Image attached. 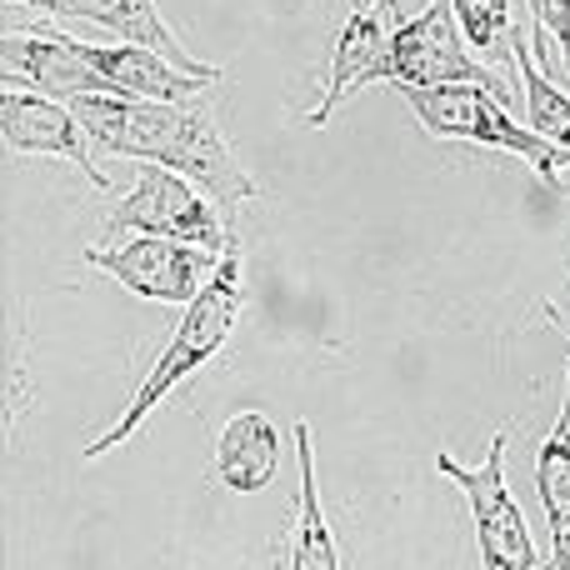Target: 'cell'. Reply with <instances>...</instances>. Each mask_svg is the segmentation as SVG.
Listing matches in <instances>:
<instances>
[{
    "label": "cell",
    "mask_w": 570,
    "mask_h": 570,
    "mask_svg": "<svg viewBox=\"0 0 570 570\" xmlns=\"http://www.w3.org/2000/svg\"><path fill=\"white\" fill-rule=\"evenodd\" d=\"M505 441L511 435L495 431L481 465L455 461L451 451L435 455V465H441L445 481H455L465 491V505H471V521H475V546H481V566L485 570H535L541 566V551H535L531 525H525L521 505L511 495V481H505Z\"/></svg>",
    "instance_id": "obj_6"
},
{
    "label": "cell",
    "mask_w": 570,
    "mask_h": 570,
    "mask_svg": "<svg viewBox=\"0 0 570 570\" xmlns=\"http://www.w3.org/2000/svg\"><path fill=\"white\" fill-rule=\"evenodd\" d=\"M240 311H246V256H240V240H230V250L220 256L216 276H210L206 291L186 305L180 325L170 331V341L160 345L156 365H150L146 381L136 385V395H130L126 411L116 415V425H110L106 435H96V441H90L80 455H86V461H100L106 451L126 445L130 435L146 425V415L156 411V405L166 401V395L176 391L186 375H196L200 365H210L220 351H226L230 331L240 325Z\"/></svg>",
    "instance_id": "obj_2"
},
{
    "label": "cell",
    "mask_w": 570,
    "mask_h": 570,
    "mask_svg": "<svg viewBox=\"0 0 570 570\" xmlns=\"http://www.w3.org/2000/svg\"><path fill=\"white\" fill-rule=\"evenodd\" d=\"M535 491H541V511L551 525V541L570 531V365H566V395L561 415H556L551 435L535 451Z\"/></svg>",
    "instance_id": "obj_15"
},
{
    "label": "cell",
    "mask_w": 570,
    "mask_h": 570,
    "mask_svg": "<svg viewBox=\"0 0 570 570\" xmlns=\"http://www.w3.org/2000/svg\"><path fill=\"white\" fill-rule=\"evenodd\" d=\"M106 226L116 230H136V236H166V240H186V246H200V250H216L226 256L236 230L230 220L220 216V206L196 190V180L176 176L166 166H140L136 186L110 206Z\"/></svg>",
    "instance_id": "obj_5"
},
{
    "label": "cell",
    "mask_w": 570,
    "mask_h": 570,
    "mask_svg": "<svg viewBox=\"0 0 570 570\" xmlns=\"http://www.w3.org/2000/svg\"><path fill=\"white\" fill-rule=\"evenodd\" d=\"M451 6H455V20H461L465 40H471L485 60L515 56V36H521V30L511 26V0H451Z\"/></svg>",
    "instance_id": "obj_17"
},
{
    "label": "cell",
    "mask_w": 570,
    "mask_h": 570,
    "mask_svg": "<svg viewBox=\"0 0 570 570\" xmlns=\"http://www.w3.org/2000/svg\"><path fill=\"white\" fill-rule=\"evenodd\" d=\"M381 86L395 90H445V86H485L511 106V86L491 66L465 50V30L451 0H425L421 16L391 26V50L381 60Z\"/></svg>",
    "instance_id": "obj_4"
},
{
    "label": "cell",
    "mask_w": 570,
    "mask_h": 570,
    "mask_svg": "<svg viewBox=\"0 0 570 570\" xmlns=\"http://www.w3.org/2000/svg\"><path fill=\"white\" fill-rule=\"evenodd\" d=\"M0 136H6V146L20 150V156L70 160L96 190H110L106 170H100L96 156H90L86 126L76 120V110H70L66 100H50V96H40V90L6 86L0 90Z\"/></svg>",
    "instance_id": "obj_8"
},
{
    "label": "cell",
    "mask_w": 570,
    "mask_h": 570,
    "mask_svg": "<svg viewBox=\"0 0 570 570\" xmlns=\"http://www.w3.org/2000/svg\"><path fill=\"white\" fill-rule=\"evenodd\" d=\"M76 120L86 126L90 146L106 156H126L140 166H166L176 176L196 180L220 216H236L246 200L261 196V186L240 170L230 140L220 136L206 100H130V96H86L76 100Z\"/></svg>",
    "instance_id": "obj_1"
},
{
    "label": "cell",
    "mask_w": 570,
    "mask_h": 570,
    "mask_svg": "<svg viewBox=\"0 0 570 570\" xmlns=\"http://www.w3.org/2000/svg\"><path fill=\"white\" fill-rule=\"evenodd\" d=\"M556 561H551V570H570V531L566 535H556Z\"/></svg>",
    "instance_id": "obj_18"
},
{
    "label": "cell",
    "mask_w": 570,
    "mask_h": 570,
    "mask_svg": "<svg viewBox=\"0 0 570 570\" xmlns=\"http://www.w3.org/2000/svg\"><path fill=\"white\" fill-rule=\"evenodd\" d=\"M295 455H301V521L291 541V570H341L335 556V531L321 511V485H315V441L311 421H295Z\"/></svg>",
    "instance_id": "obj_14"
},
{
    "label": "cell",
    "mask_w": 570,
    "mask_h": 570,
    "mask_svg": "<svg viewBox=\"0 0 570 570\" xmlns=\"http://www.w3.org/2000/svg\"><path fill=\"white\" fill-rule=\"evenodd\" d=\"M86 46V40H80ZM86 60L110 80L116 96H130V100H166V106H180V100H200L206 86H216L210 76H190L180 70L176 60H166L160 50H146V46H86Z\"/></svg>",
    "instance_id": "obj_11"
},
{
    "label": "cell",
    "mask_w": 570,
    "mask_h": 570,
    "mask_svg": "<svg viewBox=\"0 0 570 570\" xmlns=\"http://www.w3.org/2000/svg\"><path fill=\"white\" fill-rule=\"evenodd\" d=\"M0 66H6V86L26 80L30 90L66 100V106H76L86 96H116L110 80L86 60V46L70 36H56V30H30V36L6 30L0 36Z\"/></svg>",
    "instance_id": "obj_9"
},
{
    "label": "cell",
    "mask_w": 570,
    "mask_h": 570,
    "mask_svg": "<svg viewBox=\"0 0 570 570\" xmlns=\"http://www.w3.org/2000/svg\"><path fill=\"white\" fill-rule=\"evenodd\" d=\"M401 10V0H385V16H395ZM395 20H405V16H395Z\"/></svg>",
    "instance_id": "obj_21"
},
{
    "label": "cell",
    "mask_w": 570,
    "mask_h": 570,
    "mask_svg": "<svg viewBox=\"0 0 570 570\" xmlns=\"http://www.w3.org/2000/svg\"><path fill=\"white\" fill-rule=\"evenodd\" d=\"M515 66H521V86H525V120L541 140H551L556 150H570V90H561L546 66L535 60V50L515 36Z\"/></svg>",
    "instance_id": "obj_16"
},
{
    "label": "cell",
    "mask_w": 570,
    "mask_h": 570,
    "mask_svg": "<svg viewBox=\"0 0 570 570\" xmlns=\"http://www.w3.org/2000/svg\"><path fill=\"white\" fill-rule=\"evenodd\" d=\"M86 266H96L100 276L120 281L130 295L140 301H160V305H190L216 276L220 256L216 250L186 246V240H166V236H130L116 246H90Z\"/></svg>",
    "instance_id": "obj_7"
},
{
    "label": "cell",
    "mask_w": 570,
    "mask_h": 570,
    "mask_svg": "<svg viewBox=\"0 0 570 570\" xmlns=\"http://www.w3.org/2000/svg\"><path fill=\"white\" fill-rule=\"evenodd\" d=\"M385 6V0H381ZM351 10H375V0H351Z\"/></svg>",
    "instance_id": "obj_20"
},
{
    "label": "cell",
    "mask_w": 570,
    "mask_h": 570,
    "mask_svg": "<svg viewBox=\"0 0 570 570\" xmlns=\"http://www.w3.org/2000/svg\"><path fill=\"white\" fill-rule=\"evenodd\" d=\"M16 6H30V10L56 16V20H90V26L110 30V36L130 40V46L160 50V56L176 60L180 70H190V76H210V80L226 76L220 66L196 60L176 36H170V26H166V16H160L156 0H16Z\"/></svg>",
    "instance_id": "obj_10"
},
{
    "label": "cell",
    "mask_w": 570,
    "mask_h": 570,
    "mask_svg": "<svg viewBox=\"0 0 570 570\" xmlns=\"http://www.w3.org/2000/svg\"><path fill=\"white\" fill-rule=\"evenodd\" d=\"M401 100L411 106V116L421 120L431 136L441 140H465V146H491L505 156H521L525 166H535V176L546 186H561V170L570 166V150H556L551 140H541L531 126L511 120L501 96H491L485 86H445V90H401Z\"/></svg>",
    "instance_id": "obj_3"
},
{
    "label": "cell",
    "mask_w": 570,
    "mask_h": 570,
    "mask_svg": "<svg viewBox=\"0 0 570 570\" xmlns=\"http://www.w3.org/2000/svg\"><path fill=\"white\" fill-rule=\"evenodd\" d=\"M216 471L236 495H256L281 471V431L271 415L240 411L216 435Z\"/></svg>",
    "instance_id": "obj_13"
},
{
    "label": "cell",
    "mask_w": 570,
    "mask_h": 570,
    "mask_svg": "<svg viewBox=\"0 0 570 570\" xmlns=\"http://www.w3.org/2000/svg\"><path fill=\"white\" fill-rule=\"evenodd\" d=\"M546 315H551V321H556V325H561V335H566V341H570V325L561 321V311H556V305H551V301H546Z\"/></svg>",
    "instance_id": "obj_19"
},
{
    "label": "cell",
    "mask_w": 570,
    "mask_h": 570,
    "mask_svg": "<svg viewBox=\"0 0 570 570\" xmlns=\"http://www.w3.org/2000/svg\"><path fill=\"white\" fill-rule=\"evenodd\" d=\"M385 50H391V30H385V20L375 16V10H351L341 40H335L331 76H325V96H321V106H315L305 120H311L315 130L331 126V116L341 110L345 96H355L361 86H381Z\"/></svg>",
    "instance_id": "obj_12"
}]
</instances>
